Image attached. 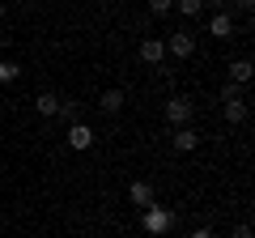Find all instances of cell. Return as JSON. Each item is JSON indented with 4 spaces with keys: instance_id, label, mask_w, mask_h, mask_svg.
<instances>
[{
    "instance_id": "obj_1",
    "label": "cell",
    "mask_w": 255,
    "mask_h": 238,
    "mask_svg": "<svg viewBox=\"0 0 255 238\" xmlns=\"http://www.w3.org/2000/svg\"><path fill=\"white\" fill-rule=\"evenodd\" d=\"M174 213L170 209H162V204H149V209H140V230H145L149 238H166L174 230Z\"/></svg>"
},
{
    "instance_id": "obj_2",
    "label": "cell",
    "mask_w": 255,
    "mask_h": 238,
    "mask_svg": "<svg viewBox=\"0 0 255 238\" xmlns=\"http://www.w3.org/2000/svg\"><path fill=\"white\" fill-rule=\"evenodd\" d=\"M162 115H166V123H174V128H187L191 115H196V102H191L187 94H170L166 107H162Z\"/></svg>"
},
{
    "instance_id": "obj_3",
    "label": "cell",
    "mask_w": 255,
    "mask_h": 238,
    "mask_svg": "<svg viewBox=\"0 0 255 238\" xmlns=\"http://www.w3.org/2000/svg\"><path fill=\"white\" fill-rule=\"evenodd\" d=\"M166 55H174V60H191V55H196V34H191V30H174V34L166 38Z\"/></svg>"
},
{
    "instance_id": "obj_4",
    "label": "cell",
    "mask_w": 255,
    "mask_h": 238,
    "mask_svg": "<svg viewBox=\"0 0 255 238\" xmlns=\"http://www.w3.org/2000/svg\"><path fill=\"white\" fill-rule=\"evenodd\" d=\"M128 204H136V209H149V204H157V192L149 179H136V183H128Z\"/></svg>"
},
{
    "instance_id": "obj_5",
    "label": "cell",
    "mask_w": 255,
    "mask_h": 238,
    "mask_svg": "<svg viewBox=\"0 0 255 238\" xmlns=\"http://www.w3.org/2000/svg\"><path fill=\"white\" fill-rule=\"evenodd\" d=\"M136 55H140V64H149V68H162V64H166V43H162V38H145Z\"/></svg>"
},
{
    "instance_id": "obj_6",
    "label": "cell",
    "mask_w": 255,
    "mask_h": 238,
    "mask_svg": "<svg viewBox=\"0 0 255 238\" xmlns=\"http://www.w3.org/2000/svg\"><path fill=\"white\" fill-rule=\"evenodd\" d=\"M68 145H73L77 153H85V149H94V128L85 123V119H77V123H68Z\"/></svg>"
},
{
    "instance_id": "obj_7",
    "label": "cell",
    "mask_w": 255,
    "mask_h": 238,
    "mask_svg": "<svg viewBox=\"0 0 255 238\" xmlns=\"http://www.w3.org/2000/svg\"><path fill=\"white\" fill-rule=\"evenodd\" d=\"M221 115H226L230 128H238V123H247L251 107H247V98H221Z\"/></svg>"
},
{
    "instance_id": "obj_8",
    "label": "cell",
    "mask_w": 255,
    "mask_h": 238,
    "mask_svg": "<svg viewBox=\"0 0 255 238\" xmlns=\"http://www.w3.org/2000/svg\"><path fill=\"white\" fill-rule=\"evenodd\" d=\"M34 111H38V115H43V119H55V115H60V94L43 90V94H38V98H34Z\"/></svg>"
},
{
    "instance_id": "obj_9",
    "label": "cell",
    "mask_w": 255,
    "mask_h": 238,
    "mask_svg": "<svg viewBox=\"0 0 255 238\" xmlns=\"http://www.w3.org/2000/svg\"><path fill=\"white\" fill-rule=\"evenodd\" d=\"M209 34H213V38H234V17H230V13H213Z\"/></svg>"
},
{
    "instance_id": "obj_10",
    "label": "cell",
    "mask_w": 255,
    "mask_h": 238,
    "mask_svg": "<svg viewBox=\"0 0 255 238\" xmlns=\"http://www.w3.org/2000/svg\"><path fill=\"white\" fill-rule=\"evenodd\" d=\"M170 145L179 149V153H191V149L200 145V136H196V128H174V136H170Z\"/></svg>"
},
{
    "instance_id": "obj_11",
    "label": "cell",
    "mask_w": 255,
    "mask_h": 238,
    "mask_svg": "<svg viewBox=\"0 0 255 238\" xmlns=\"http://www.w3.org/2000/svg\"><path fill=\"white\" fill-rule=\"evenodd\" d=\"M124 90H107V94H102V98H98V111H102V115H119V111H124Z\"/></svg>"
},
{
    "instance_id": "obj_12",
    "label": "cell",
    "mask_w": 255,
    "mask_h": 238,
    "mask_svg": "<svg viewBox=\"0 0 255 238\" xmlns=\"http://www.w3.org/2000/svg\"><path fill=\"white\" fill-rule=\"evenodd\" d=\"M251 60H234V64H230V81H234V85H247V81H251Z\"/></svg>"
},
{
    "instance_id": "obj_13",
    "label": "cell",
    "mask_w": 255,
    "mask_h": 238,
    "mask_svg": "<svg viewBox=\"0 0 255 238\" xmlns=\"http://www.w3.org/2000/svg\"><path fill=\"white\" fill-rule=\"evenodd\" d=\"M60 119L77 123V119H81V102H73V98H60Z\"/></svg>"
},
{
    "instance_id": "obj_14",
    "label": "cell",
    "mask_w": 255,
    "mask_h": 238,
    "mask_svg": "<svg viewBox=\"0 0 255 238\" xmlns=\"http://www.w3.org/2000/svg\"><path fill=\"white\" fill-rule=\"evenodd\" d=\"M21 77V64H13V60H0V85H9Z\"/></svg>"
},
{
    "instance_id": "obj_15",
    "label": "cell",
    "mask_w": 255,
    "mask_h": 238,
    "mask_svg": "<svg viewBox=\"0 0 255 238\" xmlns=\"http://www.w3.org/2000/svg\"><path fill=\"white\" fill-rule=\"evenodd\" d=\"M174 9H179L183 17H200V9H204V0H174Z\"/></svg>"
},
{
    "instance_id": "obj_16",
    "label": "cell",
    "mask_w": 255,
    "mask_h": 238,
    "mask_svg": "<svg viewBox=\"0 0 255 238\" xmlns=\"http://www.w3.org/2000/svg\"><path fill=\"white\" fill-rule=\"evenodd\" d=\"M170 9H174V0H149V13H153V17H166Z\"/></svg>"
},
{
    "instance_id": "obj_17",
    "label": "cell",
    "mask_w": 255,
    "mask_h": 238,
    "mask_svg": "<svg viewBox=\"0 0 255 238\" xmlns=\"http://www.w3.org/2000/svg\"><path fill=\"white\" fill-rule=\"evenodd\" d=\"M187 238H217V234H213V230H209V226H196V230H191V234H187Z\"/></svg>"
},
{
    "instance_id": "obj_18",
    "label": "cell",
    "mask_w": 255,
    "mask_h": 238,
    "mask_svg": "<svg viewBox=\"0 0 255 238\" xmlns=\"http://www.w3.org/2000/svg\"><path fill=\"white\" fill-rule=\"evenodd\" d=\"M234 238H251V226H247V221H238V226H234Z\"/></svg>"
},
{
    "instance_id": "obj_19",
    "label": "cell",
    "mask_w": 255,
    "mask_h": 238,
    "mask_svg": "<svg viewBox=\"0 0 255 238\" xmlns=\"http://www.w3.org/2000/svg\"><path fill=\"white\" fill-rule=\"evenodd\" d=\"M204 4H213L217 13H230V0H204Z\"/></svg>"
},
{
    "instance_id": "obj_20",
    "label": "cell",
    "mask_w": 255,
    "mask_h": 238,
    "mask_svg": "<svg viewBox=\"0 0 255 238\" xmlns=\"http://www.w3.org/2000/svg\"><path fill=\"white\" fill-rule=\"evenodd\" d=\"M4 13H9V9H4V4H0V21H4Z\"/></svg>"
}]
</instances>
